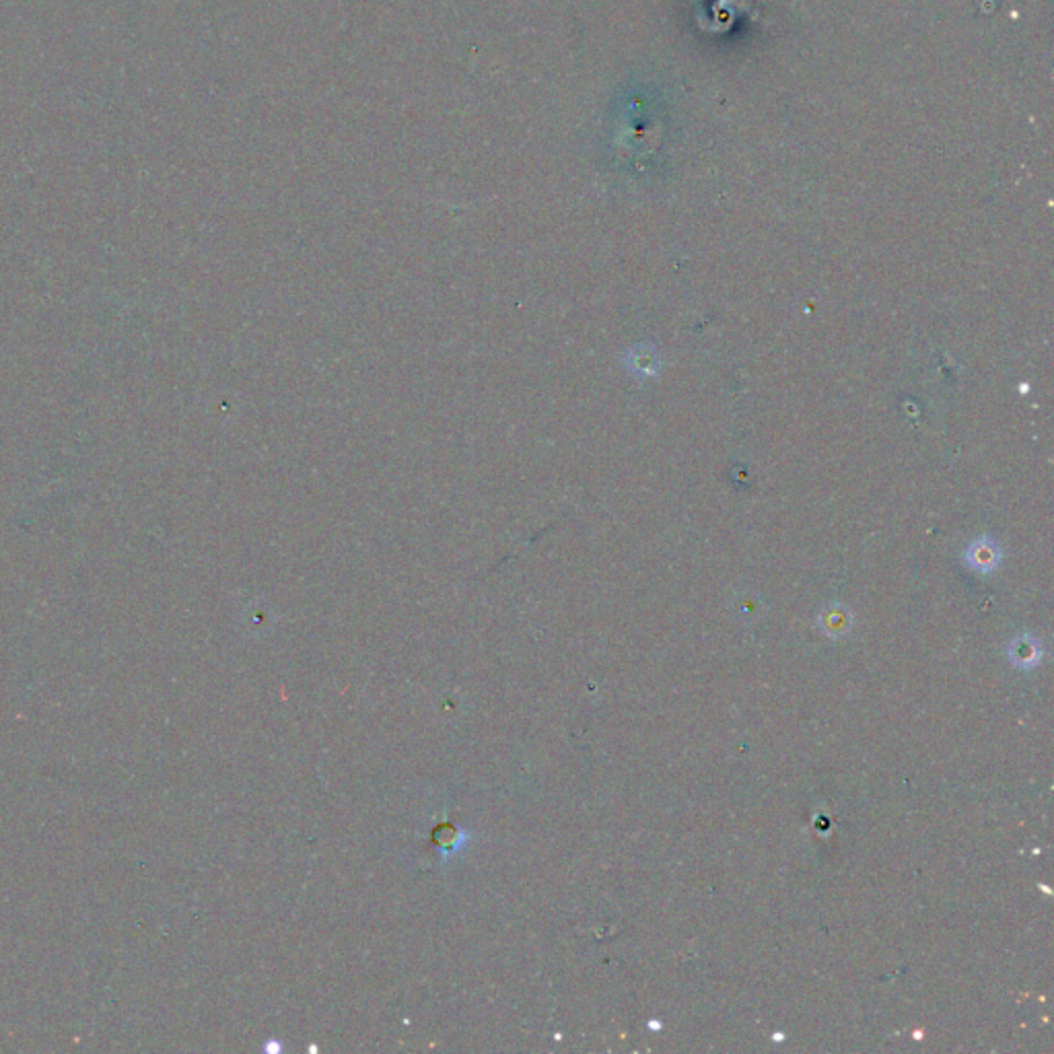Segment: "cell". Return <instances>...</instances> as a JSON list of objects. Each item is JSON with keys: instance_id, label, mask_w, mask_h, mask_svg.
<instances>
[{"instance_id": "1", "label": "cell", "mask_w": 1054, "mask_h": 1054, "mask_svg": "<svg viewBox=\"0 0 1054 1054\" xmlns=\"http://www.w3.org/2000/svg\"><path fill=\"white\" fill-rule=\"evenodd\" d=\"M964 560L966 565L976 571V573H993L1003 560V552H1001V546L997 544L995 538L991 536H980L976 538L964 552Z\"/></svg>"}, {"instance_id": "2", "label": "cell", "mask_w": 1054, "mask_h": 1054, "mask_svg": "<svg viewBox=\"0 0 1054 1054\" xmlns=\"http://www.w3.org/2000/svg\"><path fill=\"white\" fill-rule=\"evenodd\" d=\"M1007 653H1009L1011 663L1015 667H1020V670H1032V667H1036L1042 661L1040 641L1034 639L1032 635L1015 637L1009 643V651Z\"/></svg>"}, {"instance_id": "3", "label": "cell", "mask_w": 1054, "mask_h": 1054, "mask_svg": "<svg viewBox=\"0 0 1054 1054\" xmlns=\"http://www.w3.org/2000/svg\"><path fill=\"white\" fill-rule=\"evenodd\" d=\"M628 367L632 369V373H635L637 377L649 379V377H655L657 371H659V357H657V353H655L653 348L637 346L630 353Z\"/></svg>"}, {"instance_id": "4", "label": "cell", "mask_w": 1054, "mask_h": 1054, "mask_svg": "<svg viewBox=\"0 0 1054 1054\" xmlns=\"http://www.w3.org/2000/svg\"><path fill=\"white\" fill-rule=\"evenodd\" d=\"M849 624H851L849 612L842 606H834L832 610H826L824 630L828 632V635H842V632L849 630Z\"/></svg>"}, {"instance_id": "5", "label": "cell", "mask_w": 1054, "mask_h": 1054, "mask_svg": "<svg viewBox=\"0 0 1054 1054\" xmlns=\"http://www.w3.org/2000/svg\"><path fill=\"white\" fill-rule=\"evenodd\" d=\"M649 1028H651V1030H661V1024H657V1020H653V1022L649 1024Z\"/></svg>"}, {"instance_id": "6", "label": "cell", "mask_w": 1054, "mask_h": 1054, "mask_svg": "<svg viewBox=\"0 0 1054 1054\" xmlns=\"http://www.w3.org/2000/svg\"><path fill=\"white\" fill-rule=\"evenodd\" d=\"M772 1040H777V1042H783V1040H785V1036H783V1034H775V1036H772Z\"/></svg>"}]
</instances>
